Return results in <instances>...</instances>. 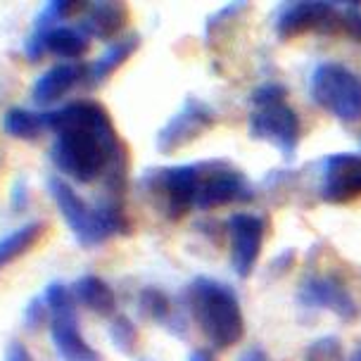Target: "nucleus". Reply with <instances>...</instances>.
I'll return each mask as SVG.
<instances>
[{"label": "nucleus", "mask_w": 361, "mask_h": 361, "mask_svg": "<svg viewBox=\"0 0 361 361\" xmlns=\"http://www.w3.org/2000/svg\"><path fill=\"white\" fill-rule=\"evenodd\" d=\"M43 119L48 131L55 133L50 162L62 176L76 183H93L105 173L112 180H124L126 150L105 107L76 100L43 112Z\"/></svg>", "instance_id": "obj_1"}, {"label": "nucleus", "mask_w": 361, "mask_h": 361, "mask_svg": "<svg viewBox=\"0 0 361 361\" xmlns=\"http://www.w3.org/2000/svg\"><path fill=\"white\" fill-rule=\"evenodd\" d=\"M48 192L60 209L64 224L72 231L74 240L81 247H100L109 238L128 235V231H131L124 209L114 200H107V202L93 207L72 188V183H67L60 176L48 178Z\"/></svg>", "instance_id": "obj_2"}, {"label": "nucleus", "mask_w": 361, "mask_h": 361, "mask_svg": "<svg viewBox=\"0 0 361 361\" xmlns=\"http://www.w3.org/2000/svg\"><path fill=\"white\" fill-rule=\"evenodd\" d=\"M188 305L200 331L214 350H228L243 340V309L228 286L200 276L188 288Z\"/></svg>", "instance_id": "obj_3"}, {"label": "nucleus", "mask_w": 361, "mask_h": 361, "mask_svg": "<svg viewBox=\"0 0 361 361\" xmlns=\"http://www.w3.org/2000/svg\"><path fill=\"white\" fill-rule=\"evenodd\" d=\"M288 90L281 83H264L252 93L250 135L255 140L271 143L286 159H293L300 145V117L286 102Z\"/></svg>", "instance_id": "obj_4"}, {"label": "nucleus", "mask_w": 361, "mask_h": 361, "mask_svg": "<svg viewBox=\"0 0 361 361\" xmlns=\"http://www.w3.org/2000/svg\"><path fill=\"white\" fill-rule=\"evenodd\" d=\"M43 298L50 309V343L57 357L62 361H102V354L93 350L81 335L72 288L64 283H50Z\"/></svg>", "instance_id": "obj_5"}, {"label": "nucleus", "mask_w": 361, "mask_h": 361, "mask_svg": "<svg viewBox=\"0 0 361 361\" xmlns=\"http://www.w3.org/2000/svg\"><path fill=\"white\" fill-rule=\"evenodd\" d=\"M309 93L314 102L340 121L361 119V79L352 69L338 62L316 64L309 79Z\"/></svg>", "instance_id": "obj_6"}, {"label": "nucleus", "mask_w": 361, "mask_h": 361, "mask_svg": "<svg viewBox=\"0 0 361 361\" xmlns=\"http://www.w3.org/2000/svg\"><path fill=\"white\" fill-rule=\"evenodd\" d=\"M143 183L147 192L157 200L159 209L169 219H178L197 207L200 192V164L162 166L145 173Z\"/></svg>", "instance_id": "obj_7"}, {"label": "nucleus", "mask_w": 361, "mask_h": 361, "mask_svg": "<svg viewBox=\"0 0 361 361\" xmlns=\"http://www.w3.org/2000/svg\"><path fill=\"white\" fill-rule=\"evenodd\" d=\"M245 200H252V188L240 171L224 162L200 164L197 209L209 212L231 202H245Z\"/></svg>", "instance_id": "obj_8"}, {"label": "nucleus", "mask_w": 361, "mask_h": 361, "mask_svg": "<svg viewBox=\"0 0 361 361\" xmlns=\"http://www.w3.org/2000/svg\"><path fill=\"white\" fill-rule=\"evenodd\" d=\"M212 126H214V109L204 105L202 100L188 98L180 105L178 112L166 119V124L157 131L154 147L162 154H171L183 145L197 140Z\"/></svg>", "instance_id": "obj_9"}, {"label": "nucleus", "mask_w": 361, "mask_h": 361, "mask_svg": "<svg viewBox=\"0 0 361 361\" xmlns=\"http://www.w3.org/2000/svg\"><path fill=\"white\" fill-rule=\"evenodd\" d=\"M274 27L283 41L305 34V31H343V10L335 8V3H321V0L288 3L281 8Z\"/></svg>", "instance_id": "obj_10"}, {"label": "nucleus", "mask_w": 361, "mask_h": 361, "mask_svg": "<svg viewBox=\"0 0 361 361\" xmlns=\"http://www.w3.org/2000/svg\"><path fill=\"white\" fill-rule=\"evenodd\" d=\"M298 305L305 309H328L338 319H357L359 309L350 290L335 276H309L298 290Z\"/></svg>", "instance_id": "obj_11"}, {"label": "nucleus", "mask_w": 361, "mask_h": 361, "mask_svg": "<svg viewBox=\"0 0 361 361\" xmlns=\"http://www.w3.org/2000/svg\"><path fill=\"white\" fill-rule=\"evenodd\" d=\"M267 224L257 214H233L228 219L231 264L240 279H247L259 262Z\"/></svg>", "instance_id": "obj_12"}, {"label": "nucleus", "mask_w": 361, "mask_h": 361, "mask_svg": "<svg viewBox=\"0 0 361 361\" xmlns=\"http://www.w3.org/2000/svg\"><path fill=\"white\" fill-rule=\"evenodd\" d=\"M321 200L333 204L350 202L361 195V157L354 152H338L326 157L321 171Z\"/></svg>", "instance_id": "obj_13"}, {"label": "nucleus", "mask_w": 361, "mask_h": 361, "mask_svg": "<svg viewBox=\"0 0 361 361\" xmlns=\"http://www.w3.org/2000/svg\"><path fill=\"white\" fill-rule=\"evenodd\" d=\"M86 72H88V64H83V62L55 64V67H50L48 72L41 74L34 81L31 100H34L36 105H50V102H57L60 98H64L76 83L86 81Z\"/></svg>", "instance_id": "obj_14"}, {"label": "nucleus", "mask_w": 361, "mask_h": 361, "mask_svg": "<svg viewBox=\"0 0 361 361\" xmlns=\"http://www.w3.org/2000/svg\"><path fill=\"white\" fill-rule=\"evenodd\" d=\"M86 3H72V0H53V3H45L43 10L38 12L34 29L27 36V43H24V55H27L29 62H38L45 55V36L50 34L55 27H60L62 19H67L72 12L83 10Z\"/></svg>", "instance_id": "obj_15"}, {"label": "nucleus", "mask_w": 361, "mask_h": 361, "mask_svg": "<svg viewBox=\"0 0 361 361\" xmlns=\"http://www.w3.org/2000/svg\"><path fill=\"white\" fill-rule=\"evenodd\" d=\"M128 22L126 3H86V15H83L79 27L86 31L88 38L109 41L124 29Z\"/></svg>", "instance_id": "obj_16"}, {"label": "nucleus", "mask_w": 361, "mask_h": 361, "mask_svg": "<svg viewBox=\"0 0 361 361\" xmlns=\"http://www.w3.org/2000/svg\"><path fill=\"white\" fill-rule=\"evenodd\" d=\"M138 48H140V36L138 34H128L126 38H121V41H112L98 60H95L93 64H88L86 83L88 86H100V83L117 72L121 64H124Z\"/></svg>", "instance_id": "obj_17"}, {"label": "nucleus", "mask_w": 361, "mask_h": 361, "mask_svg": "<svg viewBox=\"0 0 361 361\" xmlns=\"http://www.w3.org/2000/svg\"><path fill=\"white\" fill-rule=\"evenodd\" d=\"M72 295L81 307H86L100 316H114V312H117L114 290L109 288L100 276H93V274L81 276L72 286Z\"/></svg>", "instance_id": "obj_18"}, {"label": "nucleus", "mask_w": 361, "mask_h": 361, "mask_svg": "<svg viewBox=\"0 0 361 361\" xmlns=\"http://www.w3.org/2000/svg\"><path fill=\"white\" fill-rule=\"evenodd\" d=\"M45 221H29L0 238V271L24 257L45 235Z\"/></svg>", "instance_id": "obj_19"}, {"label": "nucleus", "mask_w": 361, "mask_h": 361, "mask_svg": "<svg viewBox=\"0 0 361 361\" xmlns=\"http://www.w3.org/2000/svg\"><path fill=\"white\" fill-rule=\"evenodd\" d=\"M90 48V38L81 27H67L60 24L45 36V53H53L57 57H64L69 62H76L83 57Z\"/></svg>", "instance_id": "obj_20"}, {"label": "nucleus", "mask_w": 361, "mask_h": 361, "mask_svg": "<svg viewBox=\"0 0 361 361\" xmlns=\"http://www.w3.org/2000/svg\"><path fill=\"white\" fill-rule=\"evenodd\" d=\"M3 131L17 140H36L43 131H48L43 112H31L27 107H10L3 114Z\"/></svg>", "instance_id": "obj_21"}, {"label": "nucleus", "mask_w": 361, "mask_h": 361, "mask_svg": "<svg viewBox=\"0 0 361 361\" xmlns=\"http://www.w3.org/2000/svg\"><path fill=\"white\" fill-rule=\"evenodd\" d=\"M138 309L145 319L157 321V324H164V326H171L169 331H176V328L180 326V321H176V314H173L169 295L159 288H143L140 290Z\"/></svg>", "instance_id": "obj_22"}, {"label": "nucleus", "mask_w": 361, "mask_h": 361, "mask_svg": "<svg viewBox=\"0 0 361 361\" xmlns=\"http://www.w3.org/2000/svg\"><path fill=\"white\" fill-rule=\"evenodd\" d=\"M107 335H109V343L117 347V352L126 354V357H133L135 350H138V328L124 314L112 316Z\"/></svg>", "instance_id": "obj_23"}, {"label": "nucleus", "mask_w": 361, "mask_h": 361, "mask_svg": "<svg viewBox=\"0 0 361 361\" xmlns=\"http://www.w3.org/2000/svg\"><path fill=\"white\" fill-rule=\"evenodd\" d=\"M305 361H345L343 343H340L335 335H326V338L314 340L307 347Z\"/></svg>", "instance_id": "obj_24"}, {"label": "nucleus", "mask_w": 361, "mask_h": 361, "mask_svg": "<svg viewBox=\"0 0 361 361\" xmlns=\"http://www.w3.org/2000/svg\"><path fill=\"white\" fill-rule=\"evenodd\" d=\"M45 324H50V309L48 302L41 295V298H31L29 305L24 307V316H22V326L27 333H36L38 328H43Z\"/></svg>", "instance_id": "obj_25"}, {"label": "nucleus", "mask_w": 361, "mask_h": 361, "mask_svg": "<svg viewBox=\"0 0 361 361\" xmlns=\"http://www.w3.org/2000/svg\"><path fill=\"white\" fill-rule=\"evenodd\" d=\"M343 31L350 38H354V41H361V8H359V3H345Z\"/></svg>", "instance_id": "obj_26"}, {"label": "nucleus", "mask_w": 361, "mask_h": 361, "mask_svg": "<svg viewBox=\"0 0 361 361\" xmlns=\"http://www.w3.org/2000/svg\"><path fill=\"white\" fill-rule=\"evenodd\" d=\"M10 204L15 212H24L29 207V183L27 178H17L15 185H12V195H10Z\"/></svg>", "instance_id": "obj_27"}, {"label": "nucleus", "mask_w": 361, "mask_h": 361, "mask_svg": "<svg viewBox=\"0 0 361 361\" xmlns=\"http://www.w3.org/2000/svg\"><path fill=\"white\" fill-rule=\"evenodd\" d=\"M5 361H34V357L27 350V345L19 343V340H12L8 350H5Z\"/></svg>", "instance_id": "obj_28"}, {"label": "nucleus", "mask_w": 361, "mask_h": 361, "mask_svg": "<svg viewBox=\"0 0 361 361\" xmlns=\"http://www.w3.org/2000/svg\"><path fill=\"white\" fill-rule=\"evenodd\" d=\"M240 361H269V359H267V354L259 350V347H252V350L243 352Z\"/></svg>", "instance_id": "obj_29"}, {"label": "nucleus", "mask_w": 361, "mask_h": 361, "mask_svg": "<svg viewBox=\"0 0 361 361\" xmlns=\"http://www.w3.org/2000/svg\"><path fill=\"white\" fill-rule=\"evenodd\" d=\"M185 361H214V357H212L207 350H192Z\"/></svg>", "instance_id": "obj_30"}, {"label": "nucleus", "mask_w": 361, "mask_h": 361, "mask_svg": "<svg viewBox=\"0 0 361 361\" xmlns=\"http://www.w3.org/2000/svg\"><path fill=\"white\" fill-rule=\"evenodd\" d=\"M350 361H361V345L357 347V350L352 352V357H350Z\"/></svg>", "instance_id": "obj_31"}, {"label": "nucleus", "mask_w": 361, "mask_h": 361, "mask_svg": "<svg viewBox=\"0 0 361 361\" xmlns=\"http://www.w3.org/2000/svg\"><path fill=\"white\" fill-rule=\"evenodd\" d=\"M138 361H150V359H138Z\"/></svg>", "instance_id": "obj_32"}]
</instances>
